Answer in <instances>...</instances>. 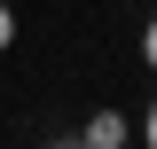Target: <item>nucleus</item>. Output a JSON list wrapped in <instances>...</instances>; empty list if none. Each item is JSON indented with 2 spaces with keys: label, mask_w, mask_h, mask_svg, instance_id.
Segmentation results:
<instances>
[{
  "label": "nucleus",
  "mask_w": 157,
  "mask_h": 149,
  "mask_svg": "<svg viewBox=\"0 0 157 149\" xmlns=\"http://www.w3.org/2000/svg\"><path fill=\"white\" fill-rule=\"evenodd\" d=\"M0 47H16V8L0 0Z\"/></svg>",
  "instance_id": "7ed1b4c3"
},
{
  "label": "nucleus",
  "mask_w": 157,
  "mask_h": 149,
  "mask_svg": "<svg viewBox=\"0 0 157 149\" xmlns=\"http://www.w3.org/2000/svg\"><path fill=\"white\" fill-rule=\"evenodd\" d=\"M78 141H86V149H126V141H134V126H126L118 110H94L86 126H78Z\"/></svg>",
  "instance_id": "f257e3e1"
},
{
  "label": "nucleus",
  "mask_w": 157,
  "mask_h": 149,
  "mask_svg": "<svg viewBox=\"0 0 157 149\" xmlns=\"http://www.w3.org/2000/svg\"><path fill=\"white\" fill-rule=\"evenodd\" d=\"M141 63H149V71H157V16L141 24Z\"/></svg>",
  "instance_id": "f03ea898"
},
{
  "label": "nucleus",
  "mask_w": 157,
  "mask_h": 149,
  "mask_svg": "<svg viewBox=\"0 0 157 149\" xmlns=\"http://www.w3.org/2000/svg\"><path fill=\"white\" fill-rule=\"evenodd\" d=\"M141 141L157 149V94H149V110H141Z\"/></svg>",
  "instance_id": "20e7f679"
}]
</instances>
